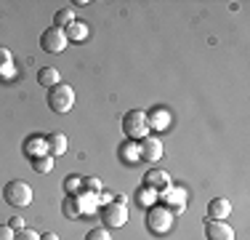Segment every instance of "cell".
<instances>
[{"mask_svg": "<svg viewBox=\"0 0 250 240\" xmlns=\"http://www.w3.org/2000/svg\"><path fill=\"white\" fill-rule=\"evenodd\" d=\"M45 101H48V110L56 112V115H67V112H72V107H75V91H72V86L59 83V86L48 88Z\"/></svg>", "mask_w": 250, "mask_h": 240, "instance_id": "obj_1", "label": "cell"}, {"mask_svg": "<svg viewBox=\"0 0 250 240\" xmlns=\"http://www.w3.org/2000/svg\"><path fill=\"white\" fill-rule=\"evenodd\" d=\"M123 134L130 142H141L144 136H149V120H146L144 110H130L123 115Z\"/></svg>", "mask_w": 250, "mask_h": 240, "instance_id": "obj_2", "label": "cell"}, {"mask_svg": "<svg viewBox=\"0 0 250 240\" xmlns=\"http://www.w3.org/2000/svg\"><path fill=\"white\" fill-rule=\"evenodd\" d=\"M173 221H176V216L165 206H160V203L152 208H146V230H149L152 235H168V232L173 230Z\"/></svg>", "mask_w": 250, "mask_h": 240, "instance_id": "obj_3", "label": "cell"}, {"mask_svg": "<svg viewBox=\"0 0 250 240\" xmlns=\"http://www.w3.org/2000/svg\"><path fill=\"white\" fill-rule=\"evenodd\" d=\"M3 200L14 208H24L32 203V187L27 182H21V179H14V182H8L3 187Z\"/></svg>", "mask_w": 250, "mask_h": 240, "instance_id": "obj_4", "label": "cell"}, {"mask_svg": "<svg viewBox=\"0 0 250 240\" xmlns=\"http://www.w3.org/2000/svg\"><path fill=\"white\" fill-rule=\"evenodd\" d=\"M128 219H130V214H128V206L125 203H106L104 208H101V221H104V227L106 230H117V227H125L128 224Z\"/></svg>", "mask_w": 250, "mask_h": 240, "instance_id": "obj_5", "label": "cell"}, {"mask_svg": "<svg viewBox=\"0 0 250 240\" xmlns=\"http://www.w3.org/2000/svg\"><path fill=\"white\" fill-rule=\"evenodd\" d=\"M157 203H160V206H165L173 216H178V214H184V208H187V190L170 187L165 192H157Z\"/></svg>", "mask_w": 250, "mask_h": 240, "instance_id": "obj_6", "label": "cell"}, {"mask_svg": "<svg viewBox=\"0 0 250 240\" xmlns=\"http://www.w3.org/2000/svg\"><path fill=\"white\" fill-rule=\"evenodd\" d=\"M67 46H69L67 32L59 29V27H48L43 35H40V48L48 51V53H64V48H67Z\"/></svg>", "mask_w": 250, "mask_h": 240, "instance_id": "obj_7", "label": "cell"}, {"mask_svg": "<svg viewBox=\"0 0 250 240\" xmlns=\"http://www.w3.org/2000/svg\"><path fill=\"white\" fill-rule=\"evenodd\" d=\"M21 152H24L27 160H35V158H43V155H48L45 136H43V134H29L27 139L21 142Z\"/></svg>", "mask_w": 250, "mask_h": 240, "instance_id": "obj_8", "label": "cell"}, {"mask_svg": "<svg viewBox=\"0 0 250 240\" xmlns=\"http://www.w3.org/2000/svg\"><path fill=\"white\" fill-rule=\"evenodd\" d=\"M139 155L146 163H157V160L163 158V139H157V136H144V139L139 142Z\"/></svg>", "mask_w": 250, "mask_h": 240, "instance_id": "obj_9", "label": "cell"}, {"mask_svg": "<svg viewBox=\"0 0 250 240\" xmlns=\"http://www.w3.org/2000/svg\"><path fill=\"white\" fill-rule=\"evenodd\" d=\"M144 187H149L154 192H165L173 187V179H170L168 171H160V168H152L149 173L144 176Z\"/></svg>", "mask_w": 250, "mask_h": 240, "instance_id": "obj_10", "label": "cell"}, {"mask_svg": "<svg viewBox=\"0 0 250 240\" xmlns=\"http://www.w3.org/2000/svg\"><path fill=\"white\" fill-rule=\"evenodd\" d=\"M229 214H231L229 197H213V200L208 203V219L210 221H224V219H229Z\"/></svg>", "mask_w": 250, "mask_h": 240, "instance_id": "obj_11", "label": "cell"}, {"mask_svg": "<svg viewBox=\"0 0 250 240\" xmlns=\"http://www.w3.org/2000/svg\"><path fill=\"white\" fill-rule=\"evenodd\" d=\"M205 238L208 240H234V230L226 221H205Z\"/></svg>", "mask_w": 250, "mask_h": 240, "instance_id": "obj_12", "label": "cell"}, {"mask_svg": "<svg viewBox=\"0 0 250 240\" xmlns=\"http://www.w3.org/2000/svg\"><path fill=\"white\" fill-rule=\"evenodd\" d=\"M117 155H120V160H123V163H128V166L139 163V160H141V155H139V142H130V139L120 142Z\"/></svg>", "mask_w": 250, "mask_h": 240, "instance_id": "obj_13", "label": "cell"}, {"mask_svg": "<svg viewBox=\"0 0 250 240\" xmlns=\"http://www.w3.org/2000/svg\"><path fill=\"white\" fill-rule=\"evenodd\" d=\"M45 144H48V155H51V158H59V155L67 152V136L59 134V131H53V134L45 136Z\"/></svg>", "mask_w": 250, "mask_h": 240, "instance_id": "obj_14", "label": "cell"}, {"mask_svg": "<svg viewBox=\"0 0 250 240\" xmlns=\"http://www.w3.org/2000/svg\"><path fill=\"white\" fill-rule=\"evenodd\" d=\"M38 83L43 88H53V86L62 83V72L56 67H43V70H38Z\"/></svg>", "mask_w": 250, "mask_h": 240, "instance_id": "obj_15", "label": "cell"}, {"mask_svg": "<svg viewBox=\"0 0 250 240\" xmlns=\"http://www.w3.org/2000/svg\"><path fill=\"white\" fill-rule=\"evenodd\" d=\"M75 200H77V211H80V216L93 214V211L99 208L96 195H91V192H80V195H75Z\"/></svg>", "mask_w": 250, "mask_h": 240, "instance_id": "obj_16", "label": "cell"}, {"mask_svg": "<svg viewBox=\"0 0 250 240\" xmlns=\"http://www.w3.org/2000/svg\"><path fill=\"white\" fill-rule=\"evenodd\" d=\"M146 120H149V128L165 131V128L170 125V112H168V110H154V112H149V115H146Z\"/></svg>", "mask_w": 250, "mask_h": 240, "instance_id": "obj_17", "label": "cell"}, {"mask_svg": "<svg viewBox=\"0 0 250 240\" xmlns=\"http://www.w3.org/2000/svg\"><path fill=\"white\" fill-rule=\"evenodd\" d=\"M136 203H139L141 208H152V206H157V192L141 184V187L136 190Z\"/></svg>", "mask_w": 250, "mask_h": 240, "instance_id": "obj_18", "label": "cell"}, {"mask_svg": "<svg viewBox=\"0 0 250 240\" xmlns=\"http://www.w3.org/2000/svg\"><path fill=\"white\" fill-rule=\"evenodd\" d=\"M64 32H67V40H77V43H80V40L88 38V32H91V29H88L85 22H72L67 29H64Z\"/></svg>", "mask_w": 250, "mask_h": 240, "instance_id": "obj_19", "label": "cell"}, {"mask_svg": "<svg viewBox=\"0 0 250 240\" xmlns=\"http://www.w3.org/2000/svg\"><path fill=\"white\" fill-rule=\"evenodd\" d=\"M83 192V176L80 173H69L64 179V195H80Z\"/></svg>", "mask_w": 250, "mask_h": 240, "instance_id": "obj_20", "label": "cell"}, {"mask_svg": "<svg viewBox=\"0 0 250 240\" xmlns=\"http://www.w3.org/2000/svg\"><path fill=\"white\" fill-rule=\"evenodd\" d=\"M0 75H5V77L14 75V56H11V51L3 46H0Z\"/></svg>", "mask_w": 250, "mask_h": 240, "instance_id": "obj_21", "label": "cell"}, {"mask_svg": "<svg viewBox=\"0 0 250 240\" xmlns=\"http://www.w3.org/2000/svg\"><path fill=\"white\" fill-rule=\"evenodd\" d=\"M72 22H75L72 8H59V11H56V16H53V27H59V29H67Z\"/></svg>", "mask_w": 250, "mask_h": 240, "instance_id": "obj_22", "label": "cell"}, {"mask_svg": "<svg viewBox=\"0 0 250 240\" xmlns=\"http://www.w3.org/2000/svg\"><path fill=\"white\" fill-rule=\"evenodd\" d=\"M29 163H32V171L35 173H51L53 171V158H51V155L35 158V160H29Z\"/></svg>", "mask_w": 250, "mask_h": 240, "instance_id": "obj_23", "label": "cell"}, {"mask_svg": "<svg viewBox=\"0 0 250 240\" xmlns=\"http://www.w3.org/2000/svg\"><path fill=\"white\" fill-rule=\"evenodd\" d=\"M62 211H64V216H67V219H80V211H77V200H75V195H67V197H64Z\"/></svg>", "mask_w": 250, "mask_h": 240, "instance_id": "obj_24", "label": "cell"}, {"mask_svg": "<svg viewBox=\"0 0 250 240\" xmlns=\"http://www.w3.org/2000/svg\"><path fill=\"white\" fill-rule=\"evenodd\" d=\"M83 192L99 195V192H101V182H99V176H83Z\"/></svg>", "mask_w": 250, "mask_h": 240, "instance_id": "obj_25", "label": "cell"}, {"mask_svg": "<svg viewBox=\"0 0 250 240\" xmlns=\"http://www.w3.org/2000/svg\"><path fill=\"white\" fill-rule=\"evenodd\" d=\"M85 240H112V235H109L106 227H93V230H88Z\"/></svg>", "mask_w": 250, "mask_h": 240, "instance_id": "obj_26", "label": "cell"}, {"mask_svg": "<svg viewBox=\"0 0 250 240\" xmlns=\"http://www.w3.org/2000/svg\"><path fill=\"white\" fill-rule=\"evenodd\" d=\"M14 240H40V232L38 230H29V227H24V230L16 232Z\"/></svg>", "mask_w": 250, "mask_h": 240, "instance_id": "obj_27", "label": "cell"}, {"mask_svg": "<svg viewBox=\"0 0 250 240\" xmlns=\"http://www.w3.org/2000/svg\"><path fill=\"white\" fill-rule=\"evenodd\" d=\"M14 238H16V232L8 224H0V240H14Z\"/></svg>", "mask_w": 250, "mask_h": 240, "instance_id": "obj_28", "label": "cell"}, {"mask_svg": "<svg viewBox=\"0 0 250 240\" xmlns=\"http://www.w3.org/2000/svg\"><path fill=\"white\" fill-rule=\"evenodd\" d=\"M11 230H14V232H19V230H24V219H19V216H14V219H11Z\"/></svg>", "mask_w": 250, "mask_h": 240, "instance_id": "obj_29", "label": "cell"}, {"mask_svg": "<svg viewBox=\"0 0 250 240\" xmlns=\"http://www.w3.org/2000/svg\"><path fill=\"white\" fill-rule=\"evenodd\" d=\"M40 240H59V235H56V232H43Z\"/></svg>", "mask_w": 250, "mask_h": 240, "instance_id": "obj_30", "label": "cell"}]
</instances>
